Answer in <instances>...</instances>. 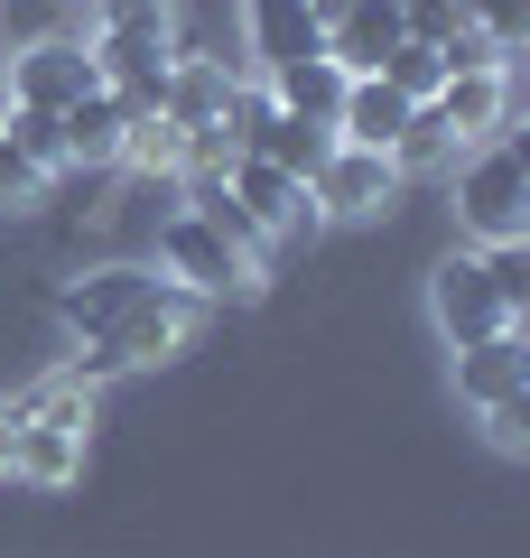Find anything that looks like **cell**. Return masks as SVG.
I'll return each instance as SVG.
<instances>
[{"mask_svg": "<svg viewBox=\"0 0 530 558\" xmlns=\"http://www.w3.org/2000/svg\"><path fill=\"white\" fill-rule=\"evenodd\" d=\"M484 438H493V457H530V391L484 400Z\"/></svg>", "mask_w": 530, "mask_h": 558, "instance_id": "cell-25", "label": "cell"}, {"mask_svg": "<svg viewBox=\"0 0 530 558\" xmlns=\"http://www.w3.org/2000/svg\"><path fill=\"white\" fill-rule=\"evenodd\" d=\"M447 205H456V233L474 242V252H521L530 233V159L521 140H474L466 159L447 168Z\"/></svg>", "mask_w": 530, "mask_h": 558, "instance_id": "cell-1", "label": "cell"}, {"mask_svg": "<svg viewBox=\"0 0 530 558\" xmlns=\"http://www.w3.org/2000/svg\"><path fill=\"white\" fill-rule=\"evenodd\" d=\"M382 84H400L410 102H437V84H447V57H437V47H419V38H400L392 57H382Z\"/></svg>", "mask_w": 530, "mask_h": 558, "instance_id": "cell-22", "label": "cell"}, {"mask_svg": "<svg viewBox=\"0 0 530 558\" xmlns=\"http://www.w3.org/2000/svg\"><path fill=\"white\" fill-rule=\"evenodd\" d=\"M94 38H149V47H177V0H94Z\"/></svg>", "mask_w": 530, "mask_h": 558, "instance_id": "cell-21", "label": "cell"}, {"mask_svg": "<svg viewBox=\"0 0 530 558\" xmlns=\"http://www.w3.org/2000/svg\"><path fill=\"white\" fill-rule=\"evenodd\" d=\"M0 38H10V47L65 38V0H0Z\"/></svg>", "mask_w": 530, "mask_h": 558, "instance_id": "cell-23", "label": "cell"}, {"mask_svg": "<svg viewBox=\"0 0 530 558\" xmlns=\"http://www.w3.org/2000/svg\"><path fill=\"white\" fill-rule=\"evenodd\" d=\"M242 84H252V75H242L233 57H205V47H196V57H168V102H158V112H168L177 131H215V121L233 112Z\"/></svg>", "mask_w": 530, "mask_h": 558, "instance_id": "cell-9", "label": "cell"}, {"mask_svg": "<svg viewBox=\"0 0 530 558\" xmlns=\"http://www.w3.org/2000/svg\"><path fill=\"white\" fill-rule=\"evenodd\" d=\"M158 279L196 289L205 307H215V299H261V279H270V252L233 242L224 223H205L196 205H168V215H158Z\"/></svg>", "mask_w": 530, "mask_h": 558, "instance_id": "cell-3", "label": "cell"}, {"mask_svg": "<svg viewBox=\"0 0 530 558\" xmlns=\"http://www.w3.org/2000/svg\"><path fill=\"white\" fill-rule=\"evenodd\" d=\"M392 10H410V0H392Z\"/></svg>", "mask_w": 530, "mask_h": 558, "instance_id": "cell-28", "label": "cell"}, {"mask_svg": "<svg viewBox=\"0 0 530 558\" xmlns=\"http://www.w3.org/2000/svg\"><path fill=\"white\" fill-rule=\"evenodd\" d=\"M57 131H65V168H112L121 159V131H131V102H112L94 84L84 102H65V112H57Z\"/></svg>", "mask_w": 530, "mask_h": 558, "instance_id": "cell-15", "label": "cell"}, {"mask_svg": "<svg viewBox=\"0 0 530 558\" xmlns=\"http://www.w3.org/2000/svg\"><path fill=\"white\" fill-rule=\"evenodd\" d=\"M242 47H252L261 75H279L298 57H326V28H316L308 0H242Z\"/></svg>", "mask_w": 530, "mask_h": 558, "instance_id": "cell-10", "label": "cell"}, {"mask_svg": "<svg viewBox=\"0 0 530 558\" xmlns=\"http://www.w3.org/2000/svg\"><path fill=\"white\" fill-rule=\"evenodd\" d=\"M521 252H447L429 270V317L447 344H484L521 326Z\"/></svg>", "mask_w": 530, "mask_h": 558, "instance_id": "cell-2", "label": "cell"}, {"mask_svg": "<svg viewBox=\"0 0 530 558\" xmlns=\"http://www.w3.org/2000/svg\"><path fill=\"white\" fill-rule=\"evenodd\" d=\"M437 121L456 131V149L503 140L511 131V65H456V75L437 84Z\"/></svg>", "mask_w": 530, "mask_h": 558, "instance_id": "cell-8", "label": "cell"}, {"mask_svg": "<svg viewBox=\"0 0 530 558\" xmlns=\"http://www.w3.org/2000/svg\"><path fill=\"white\" fill-rule=\"evenodd\" d=\"M419 102L400 94V84L382 75H345V102H335V140H353V149H392L400 131H410Z\"/></svg>", "mask_w": 530, "mask_h": 558, "instance_id": "cell-13", "label": "cell"}, {"mask_svg": "<svg viewBox=\"0 0 530 558\" xmlns=\"http://www.w3.org/2000/svg\"><path fill=\"white\" fill-rule=\"evenodd\" d=\"M392 196H400L392 149H353V140H335L326 168L308 178V205H316L326 223H373V215H392Z\"/></svg>", "mask_w": 530, "mask_h": 558, "instance_id": "cell-6", "label": "cell"}, {"mask_svg": "<svg viewBox=\"0 0 530 558\" xmlns=\"http://www.w3.org/2000/svg\"><path fill=\"white\" fill-rule=\"evenodd\" d=\"M196 326H205V299H196V289L149 279V289H140V299L103 326V344L121 354V373H149V363H177V354H186V344H196Z\"/></svg>", "mask_w": 530, "mask_h": 558, "instance_id": "cell-4", "label": "cell"}, {"mask_svg": "<svg viewBox=\"0 0 530 558\" xmlns=\"http://www.w3.org/2000/svg\"><path fill=\"white\" fill-rule=\"evenodd\" d=\"M392 47H400V10H392V0H353L345 20L326 28V57L345 65V75H382Z\"/></svg>", "mask_w": 530, "mask_h": 558, "instance_id": "cell-17", "label": "cell"}, {"mask_svg": "<svg viewBox=\"0 0 530 558\" xmlns=\"http://www.w3.org/2000/svg\"><path fill=\"white\" fill-rule=\"evenodd\" d=\"M456 159H466V149H456V131L437 121V102H419V112H410V131L392 140V168H400V178H429V168L447 178Z\"/></svg>", "mask_w": 530, "mask_h": 558, "instance_id": "cell-19", "label": "cell"}, {"mask_svg": "<svg viewBox=\"0 0 530 558\" xmlns=\"http://www.w3.org/2000/svg\"><path fill=\"white\" fill-rule=\"evenodd\" d=\"M0 140H10V149H20L28 168L65 178V131H57V112H28V102H0Z\"/></svg>", "mask_w": 530, "mask_h": 558, "instance_id": "cell-20", "label": "cell"}, {"mask_svg": "<svg viewBox=\"0 0 530 558\" xmlns=\"http://www.w3.org/2000/svg\"><path fill=\"white\" fill-rule=\"evenodd\" d=\"M112 168H121V178H140V186H186V131H177L168 112H131Z\"/></svg>", "mask_w": 530, "mask_h": 558, "instance_id": "cell-16", "label": "cell"}, {"mask_svg": "<svg viewBox=\"0 0 530 558\" xmlns=\"http://www.w3.org/2000/svg\"><path fill=\"white\" fill-rule=\"evenodd\" d=\"M84 428H57V418H20L10 410V475L38 484V494H65V484L84 475Z\"/></svg>", "mask_w": 530, "mask_h": 558, "instance_id": "cell-11", "label": "cell"}, {"mask_svg": "<svg viewBox=\"0 0 530 558\" xmlns=\"http://www.w3.org/2000/svg\"><path fill=\"white\" fill-rule=\"evenodd\" d=\"M94 57H84V38H38V47H10V102H28V112H65V102L94 94Z\"/></svg>", "mask_w": 530, "mask_h": 558, "instance_id": "cell-7", "label": "cell"}, {"mask_svg": "<svg viewBox=\"0 0 530 558\" xmlns=\"http://www.w3.org/2000/svg\"><path fill=\"white\" fill-rule=\"evenodd\" d=\"M511 391H530V344H521V326H511V336H484V344H456V400H466V410L511 400Z\"/></svg>", "mask_w": 530, "mask_h": 558, "instance_id": "cell-14", "label": "cell"}, {"mask_svg": "<svg viewBox=\"0 0 530 558\" xmlns=\"http://www.w3.org/2000/svg\"><path fill=\"white\" fill-rule=\"evenodd\" d=\"M47 168H28L20 149H10V140H0V215H28V205H47Z\"/></svg>", "mask_w": 530, "mask_h": 558, "instance_id": "cell-24", "label": "cell"}, {"mask_svg": "<svg viewBox=\"0 0 530 558\" xmlns=\"http://www.w3.org/2000/svg\"><path fill=\"white\" fill-rule=\"evenodd\" d=\"M84 57H94L103 94L131 102V112H158L168 102V57L177 47H149V38H84Z\"/></svg>", "mask_w": 530, "mask_h": 558, "instance_id": "cell-12", "label": "cell"}, {"mask_svg": "<svg viewBox=\"0 0 530 558\" xmlns=\"http://www.w3.org/2000/svg\"><path fill=\"white\" fill-rule=\"evenodd\" d=\"M224 196H233V215H242V233L261 242V252H279V242H308L316 223V205H308V186L298 178H279L270 159H252V149H233L224 159Z\"/></svg>", "mask_w": 530, "mask_h": 558, "instance_id": "cell-5", "label": "cell"}, {"mask_svg": "<svg viewBox=\"0 0 530 558\" xmlns=\"http://www.w3.org/2000/svg\"><path fill=\"white\" fill-rule=\"evenodd\" d=\"M261 94H270L279 112L326 121V131H335V102H345V65H335V57H298V65H279V75H261Z\"/></svg>", "mask_w": 530, "mask_h": 558, "instance_id": "cell-18", "label": "cell"}, {"mask_svg": "<svg viewBox=\"0 0 530 558\" xmlns=\"http://www.w3.org/2000/svg\"><path fill=\"white\" fill-rule=\"evenodd\" d=\"M0 475H10V400H0Z\"/></svg>", "mask_w": 530, "mask_h": 558, "instance_id": "cell-27", "label": "cell"}, {"mask_svg": "<svg viewBox=\"0 0 530 558\" xmlns=\"http://www.w3.org/2000/svg\"><path fill=\"white\" fill-rule=\"evenodd\" d=\"M308 10H316V28H335V20L353 10V0H308Z\"/></svg>", "mask_w": 530, "mask_h": 558, "instance_id": "cell-26", "label": "cell"}]
</instances>
